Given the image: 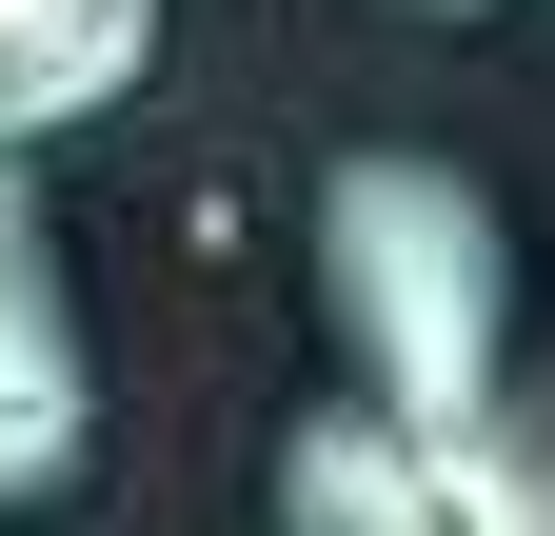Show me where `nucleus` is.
<instances>
[{"instance_id": "1", "label": "nucleus", "mask_w": 555, "mask_h": 536, "mask_svg": "<svg viewBox=\"0 0 555 536\" xmlns=\"http://www.w3.org/2000/svg\"><path fill=\"white\" fill-rule=\"evenodd\" d=\"M318 298L358 339V397L397 418H476L516 339V239L456 159H337L318 179Z\"/></svg>"}, {"instance_id": "2", "label": "nucleus", "mask_w": 555, "mask_h": 536, "mask_svg": "<svg viewBox=\"0 0 555 536\" xmlns=\"http://www.w3.org/2000/svg\"><path fill=\"white\" fill-rule=\"evenodd\" d=\"M278 536H555V437L535 418H397V397H337V418L278 437Z\"/></svg>"}, {"instance_id": "3", "label": "nucleus", "mask_w": 555, "mask_h": 536, "mask_svg": "<svg viewBox=\"0 0 555 536\" xmlns=\"http://www.w3.org/2000/svg\"><path fill=\"white\" fill-rule=\"evenodd\" d=\"M80 418H100L80 298H60V239H40L21 159H0V497H60V477H80Z\"/></svg>"}, {"instance_id": "4", "label": "nucleus", "mask_w": 555, "mask_h": 536, "mask_svg": "<svg viewBox=\"0 0 555 536\" xmlns=\"http://www.w3.org/2000/svg\"><path fill=\"white\" fill-rule=\"evenodd\" d=\"M139 60H159V0H0V159L139 100Z\"/></svg>"}, {"instance_id": "5", "label": "nucleus", "mask_w": 555, "mask_h": 536, "mask_svg": "<svg viewBox=\"0 0 555 536\" xmlns=\"http://www.w3.org/2000/svg\"><path fill=\"white\" fill-rule=\"evenodd\" d=\"M416 21H476V0H416Z\"/></svg>"}]
</instances>
